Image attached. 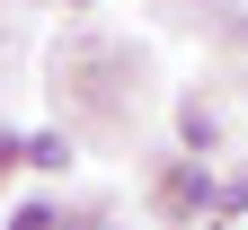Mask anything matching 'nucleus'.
<instances>
[{"mask_svg": "<svg viewBox=\"0 0 248 230\" xmlns=\"http://www.w3.org/2000/svg\"><path fill=\"white\" fill-rule=\"evenodd\" d=\"M27 159H36V169H71V142H53V133H36V142H27Z\"/></svg>", "mask_w": 248, "mask_h": 230, "instance_id": "7ed1b4c3", "label": "nucleus"}, {"mask_svg": "<svg viewBox=\"0 0 248 230\" xmlns=\"http://www.w3.org/2000/svg\"><path fill=\"white\" fill-rule=\"evenodd\" d=\"M177 133H186V151H213V115H204V107H186V115H177Z\"/></svg>", "mask_w": 248, "mask_h": 230, "instance_id": "f03ea898", "label": "nucleus"}, {"mask_svg": "<svg viewBox=\"0 0 248 230\" xmlns=\"http://www.w3.org/2000/svg\"><path fill=\"white\" fill-rule=\"evenodd\" d=\"M169 204H177V213H195V204H213V177H204V169H186V177H169Z\"/></svg>", "mask_w": 248, "mask_h": 230, "instance_id": "f257e3e1", "label": "nucleus"}]
</instances>
